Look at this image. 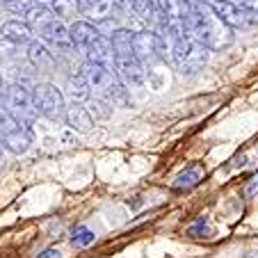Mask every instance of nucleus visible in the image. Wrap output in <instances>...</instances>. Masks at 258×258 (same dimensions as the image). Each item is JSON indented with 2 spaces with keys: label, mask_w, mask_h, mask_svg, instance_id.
<instances>
[{
  "label": "nucleus",
  "mask_w": 258,
  "mask_h": 258,
  "mask_svg": "<svg viewBox=\"0 0 258 258\" xmlns=\"http://www.w3.org/2000/svg\"><path fill=\"white\" fill-rule=\"evenodd\" d=\"M3 151H5V144H3V140H0V158H3Z\"/></svg>",
  "instance_id": "32"
},
{
  "label": "nucleus",
  "mask_w": 258,
  "mask_h": 258,
  "mask_svg": "<svg viewBox=\"0 0 258 258\" xmlns=\"http://www.w3.org/2000/svg\"><path fill=\"white\" fill-rule=\"evenodd\" d=\"M169 62L180 73H197L208 64V48L204 44H199L197 39H192L190 34H185L174 44Z\"/></svg>",
  "instance_id": "3"
},
{
  "label": "nucleus",
  "mask_w": 258,
  "mask_h": 258,
  "mask_svg": "<svg viewBox=\"0 0 258 258\" xmlns=\"http://www.w3.org/2000/svg\"><path fill=\"white\" fill-rule=\"evenodd\" d=\"M117 5H119V10H121V14H123V12L133 10V0H117Z\"/></svg>",
  "instance_id": "29"
},
{
  "label": "nucleus",
  "mask_w": 258,
  "mask_h": 258,
  "mask_svg": "<svg viewBox=\"0 0 258 258\" xmlns=\"http://www.w3.org/2000/svg\"><path fill=\"white\" fill-rule=\"evenodd\" d=\"M0 140L5 144V149H10L12 153L21 156L30 149V128L23 126L21 121H16L7 110H0Z\"/></svg>",
  "instance_id": "5"
},
{
  "label": "nucleus",
  "mask_w": 258,
  "mask_h": 258,
  "mask_svg": "<svg viewBox=\"0 0 258 258\" xmlns=\"http://www.w3.org/2000/svg\"><path fill=\"white\" fill-rule=\"evenodd\" d=\"M0 34L5 37V39L14 41V44L23 46V44H32L34 41V30L32 25L28 23V21H7V23H3V28H0Z\"/></svg>",
  "instance_id": "14"
},
{
  "label": "nucleus",
  "mask_w": 258,
  "mask_h": 258,
  "mask_svg": "<svg viewBox=\"0 0 258 258\" xmlns=\"http://www.w3.org/2000/svg\"><path fill=\"white\" fill-rule=\"evenodd\" d=\"M110 41H112L114 55H135L133 48V41H135V32L128 28H117L110 34Z\"/></svg>",
  "instance_id": "18"
},
{
  "label": "nucleus",
  "mask_w": 258,
  "mask_h": 258,
  "mask_svg": "<svg viewBox=\"0 0 258 258\" xmlns=\"http://www.w3.org/2000/svg\"><path fill=\"white\" fill-rule=\"evenodd\" d=\"M32 5H34V0H10L5 5V10L12 12V14H25Z\"/></svg>",
  "instance_id": "24"
},
{
  "label": "nucleus",
  "mask_w": 258,
  "mask_h": 258,
  "mask_svg": "<svg viewBox=\"0 0 258 258\" xmlns=\"http://www.w3.org/2000/svg\"><path fill=\"white\" fill-rule=\"evenodd\" d=\"M78 12L92 23H105L121 14L117 0H78Z\"/></svg>",
  "instance_id": "10"
},
{
  "label": "nucleus",
  "mask_w": 258,
  "mask_h": 258,
  "mask_svg": "<svg viewBox=\"0 0 258 258\" xmlns=\"http://www.w3.org/2000/svg\"><path fill=\"white\" fill-rule=\"evenodd\" d=\"M16 53H19V44L0 37V57H14Z\"/></svg>",
  "instance_id": "25"
},
{
  "label": "nucleus",
  "mask_w": 258,
  "mask_h": 258,
  "mask_svg": "<svg viewBox=\"0 0 258 258\" xmlns=\"http://www.w3.org/2000/svg\"><path fill=\"white\" fill-rule=\"evenodd\" d=\"M28 62L37 71L50 73L55 69V64H57V59H55L53 50L46 46V41H32V44H28Z\"/></svg>",
  "instance_id": "13"
},
{
  "label": "nucleus",
  "mask_w": 258,
  "mask_h": 258,
  "mask_svg": "<svg viewBox=\"0 0 258 258\" xmlns=\"http://www.w3.org/2000/svg\"><path fill=\"white\" fill-rule=\"evenodd\" d=\"M244 258H258V251H251V253H247Z\"/></svg>",
  "instance_id": "31"
},
{
  "label": "nucleus",
  "mask_w": 258,
  "mask_h": 258,
  "mask_svg": "<svg viewBox=\"0 0 258 258\" xmlns=\"http://www.w3.org/2000/svg\"><path fill=\"white\" fill-rule=\"evenodd\" d=\"M85 57L87 62H96V64H105V67H114V48H112V41L110 37L105 34H98L96 39L85 48Z\"/></svg>",
  "instance_id": "12"
},
{
  "label": "nucleus",
  "mask_w": 258,
  "mask_h": 258,
  "mask_svg": "<svg viewBox=\"0 0 258 258\" xmlns=\"http://www.w3.org/2000/svg\"><path fill=\"white\" fill-rule=\"evenodd\" d=\"M135 55L146 69L156 67V64L165 62L158 53V39H156V30H137L135 32V41H133Z\"/></svg>",
  "instance_id": "9"
},
{
  "label": "nucleus",
  "mask_w": 258,
  "mask_h": 258,
  "mask_svg": "<svg viewBox=\"0 0 258 258\" xmlns=\"http://www.w3.org/2000/svg\"><path fill=\"white\" fill-rule=\"evenodd\" d=\"M69 94H71V98L76 103H83L87 101V98H92V87H89L87 78H85L83 73H78V76H73V78H69Z\"/></svg>",
  "instance_id": "20"
},
{
  "label": "nucleus",
  "mask_w": 258,
  "mask_h": 258,
  "mask_svg": "<svg viewBox=\"0 0 258 258\" xmlns=\"http://www.w3.org/2000/svg\"><path fill=\"white\" fill-rule=\"evenodd\" d=\"M206 171L201 165H190L187 169H183L178 176L174 178V190L176 192H187V190H195L197 185H199L201 180H204Z\"/></svg>",
  "instance_id": "17"
},
{
  "label": "nucleus",
  "mask_w": 258,
  "mask_h": 258,
  "mask_svg": "<svg viewBox=\"0 0 258 258\" xmlns=\"http://www.w3.org/2000/svg\"><path fill=\"white\" fill-rule=\"evenodd\" d=\"M5 92H7V87L3 83V78H0V101H5Z\"/></svg>",
  "instance_id": "30"
},
{
  "label": "nucleus",
  "mask_w": 258,
  "mask_h": 258,
  "mask_svg": "<svg viewBox=\"0 0 258 258\" xmlns=\"http://www.w3.org/2000/svg\"><path fill=\"white\" fill-rule=\"evenodd\" d=\"M69 32H71L73 46H76V48H83V50L101 34L96 28V23H92V21H76V23L69 28Z\"/></svg>",
  "instance_id": "16"
},
{
  "label": "nucleus",
  "mask_w": 258,
  "mask_h": 258,
  "mask_svg": "<svg viewBox=\"0 0 258 258\" xmlns=\"http://www.w3.org/2000/svg\"><path fill=\"white\" fill-rule=\"evenodd\" d=\"M80 73L87 78L92 94L96 98H103V101L112 103V105H126L128 103V94H126L128 87L121 83L117 71H112V67L96 64V62H85Z\"/></svg>",
  "instance_id": "2"
},
{
  "label": "nucleus",
  "mask_w": 258,
  "mask_h": 258,
  "mask_svg": "<svg viewBox=\"0 0 258 258\" xmlns=\"http://www.w3.org/2000/svg\"><path fill=\"white\" fill-rule=\"evenodd\" d=\"M7 3H10V0H0V7H5Z\"/></svg>",
  "instance_id": "33"
},
{
  "label": "nucleus",
  "mask_w": 258,
  "mask_h": 258,
  "mask_svg": "<svg viewBox=\"0 0 258 258\" xmlns=\"http://www.w3.org/2000/svg\"><path fill=\"white\" fill-rule=\"evenodd\" d=\"M76 10H78V0H53V12H55V16L69 19V16L76 14Z\"/></svg>",
  "instance_id": "23"
},
{
  "label": "nucleus",
  "mask_w": 258,
  "mask_h": 258,
  "mask_svg": "<svg viewBox=\"0 0 258 258\" xmlns=\"http://www.w3.org/2000/svg\"><path fill=\"white\" fill-rule=\"evenodd\" d=\"M96 240V233H94L92 229H87V226H78V229L73 231V247H89V244Z\"/></svg>",
  "instance_id": "22"
},
{
  "label": "nucleus",
  "mask_w": 258,
  "mask_h": 258,
  "mask_svg": "<svg viewBox=\"0 0 258 258\" xmlns=\"http://www.w3.org/2000/svg\"><path fill=\"white\" fill-rule=\"evenodd\" d=\"M238 5H242V7H247V10H251V12H256L258 14V0H235Z\"/></svg>",
  "instance_id": "27"
},
{
  "label": "nucleus",
  "mask_w": 258,
  "mask_h": 258,
  "mask_svg": "<svg viewBox=\"0 0 258 258\" xmlns=\"http://www.w3.org/2000/svg\"><path fill=\"white\" fill-rule=\"evenodd\" d=\"M190 3H210V0H190Z\"/></svg>",
  "instance_id": "34"
},
{
  "label": "nucleus",
  "mask_w": 258,
  "mask_h": 258,
  "mask_svg": "<svg viewBox=\"0 0 258 258\" xmlns=\"http://www.w3.org/2000/svg\"><path fill=\"white\" fill-rule=\"evenodd\" d=\"M32 96H34V105H37V110H39L41 117L50 119V121H59V119H64L67 105H64L62 92H59L55 85H50V83L34 85Z\"/></svg>",
  "instance_id": "6"
},
{
  "label": "nucleus",
  "mask_w": 258,
  "mask_h": 258,
  "mask_svg": "<svg viewBox=\"0 0 258 258\" xmlns=\"http://www.w3.org/2000/svg\"><path fill=\"white\" fill-rule=\"evenodd\" d=\"M25 21H28L30 25H32V30L37 32V30L41 28V25H46L50 19H55V12L53 7L44 5V3H37V5H32L28 12H25Z\"/></svg>",
  "instance_id": "19"
},
{
  "label": "nucleus",
  "mask_w": 258,
  "mask_h": 258,
  "mask_svg": "<svg viewBox=\"0 0 258 258\" xmlns=\"http://www.w3.org/2000/svg\"><path fill=\"white\" fill-rule=\"evenodd\" d=\"M64 121H67V126L76 133H89L94 128V117L89 114V110L83 107L80 103H76V101H73L71 107H67Z\"/></svg>",
  "instance_id": "15"
},
{
  "label": "nucleus",
  "mask_w": 258,
  "mask_h": 258,
  "mask_svg": "<svg viewBox=\"0 0 258 258\" xmlns=\"http://www.w3.org/2000/svg\"><path fill=\"white\" fill-rule=\"evenodd\" d=\"M3 103H5L7 112H10L16 121H21L28 128L37 121V117H39V110H37V105H34V96L25 85H19V83L10 85L7 92H5V101Z\"/></svg>",
  "instance_id": "4"
},
{
  "label": "nucleus",
  "mask_w": 258,
  "mask_h": 258,
  "mask_svg": "<svg viewBox=\"0 0 258 258\" xmlns=\"http://www.w3.org/2000/svg\"><path fill=\"white\" fill-rule=\"evenodd\" d=\"M133 12L140 21L153 23V0H133Z\"/></svg>",
  "instance_id": "21"
},
{
  "label": "nucleus",
  "mask_w": 258,
  "mask_h": 258,
  "mask_svg": "<svg viewBox=\"0 0 258 258\" xmlns=\"http://www.w3.org/2000/svg\"><path fill=\"white\" fill-rule=\"evenodd\" d=\"M37 34L41 37V41H46L48 46L62 50V53H69V50L76 48V46H73V39H71L69 28L62 23V21H57V19H50L46 25H41V28L37 30Z\"/></svg>",
  "instance_id": "11"
},
{
  "label": "nucleus",
  "mask_w": 258,
  "mask_h": 258,
  "mask_svg": "<svg viewBox=\"0 0 258 258\" xmlns=\"http://www.w3.org/2000/svg\"><path fill=\"white\" fill-rule=\"evenodd\" d=\"M256 195H258V171L247 180V185H244V197H247V199H251V197H256Z\"/></svg>",
  "instance_id": "26"
},
{
  "label": "nucleus",
  "mask_w": 258,
  "mask_h": 258,
  "mask_svg": "<svg viewBox=\"0 0 258 258\" xmlns=\"http://www.w3.org/2000/svg\"><path fill=\"white\" fill-rule=\"evenodd\" d=\"M37 258H62V256H59V249H46Z\"/></svg>",
  "instance_id": "28"
},
{
  "label": "nucleus",
  "mask_w": 258,
  "mask_h": 258,
  "mask_svg": "<svg viewBox=\"0 0 258 258\" xmlns=\"http://www.w3.org/2000/svg\"><path fill=\"white\" fill-rule=\"evenodd\" d=\"M144 69L146 67L137 59V55H117L114 57V71L128 89H140L146 83Z\"/></svg>",
  "instance_id": "8"
},
{
  "label": "nucleus",
  "mask_w": 258,
  "mask_h": 258,
  "mask_svg": "<svg viewBox=\"0 0 258 258\" xmlns=\"http://www.w3.org/2000/svg\"><path fill=\"white\" fill-rule=\"evenodd\" d=\"M213 10L219 14V19L226 25H231L233 30H249L253 25H258V14L247 7L238 5L235 0H210Z\"/></svg>",
  "instance_id": "7"
},
{
  "label": "nucleus",
  "mask_w": 258,
  "mask_h": 258,
  "mask_svg": "<svg viewBox=\"0 0 258 258\" xmlns=\"http://www.w3.org/2000/svg\"><path fill=\"white\" fill-rule=\"evenodd\" d=\"M187 34L208 50H224L233 44V28L219 19L210 3H192L185 16Z\"/></svg>",
  "instance_id": "1"
}]
</instances>
